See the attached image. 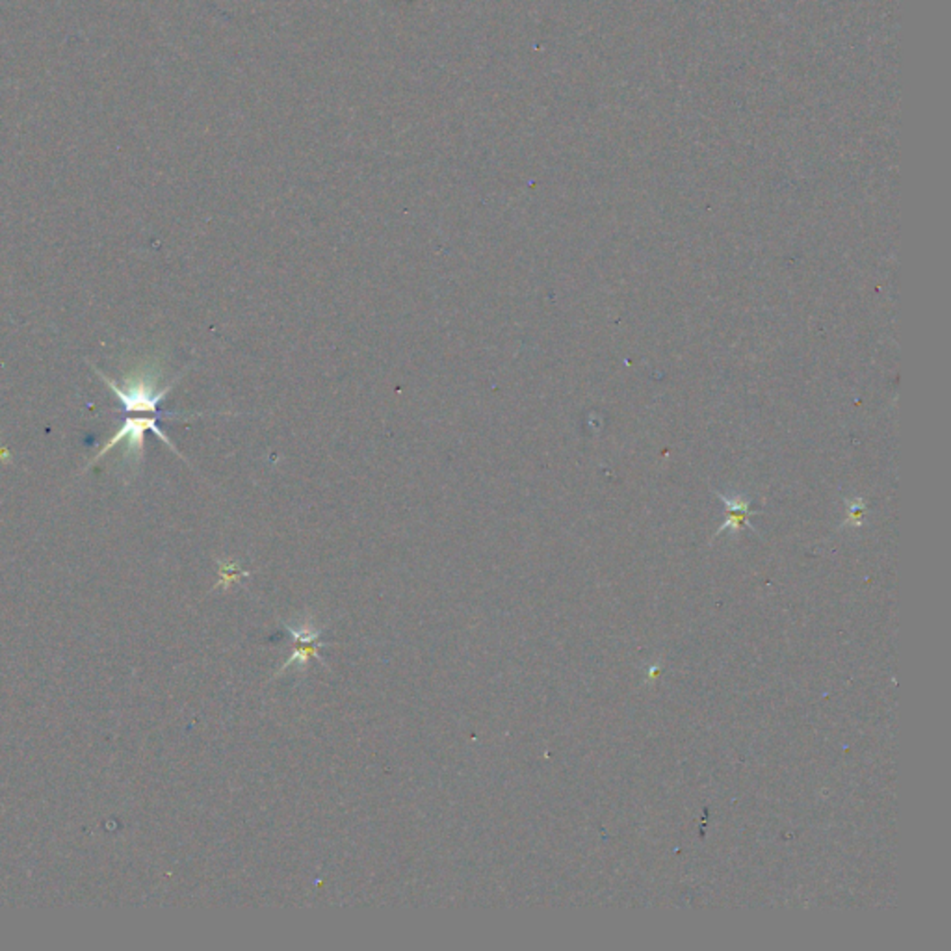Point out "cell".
<instances>
[{
    "label": "cell",
    "instance_id": "cell-1",
    "mask_svg": "<svg viewBox=\"0 0 951 951\" xmlns=\"http://www.w3.org/2000/svg\"><path fill=\"white\" fill-rule=\"evenodd\" d=\"M97 376L103 380L106 387L113 392V396L121 401V406L129 413H139V411H151L155 413L158 403L166 398V394L171 390V385L160 387L162 380V368L158 361L146 359L141 363H136L130 372H127L121 381H113L112 378L104 376L101 370L92 366Z\"/></svg>",
    "mask_w": 951,
    "mask_h": 951
},
{
    "label": "cell",
    "instance_id": "cell-2",
    "mask_svg": "<svg viewBox=\"0 0 951 951\" xmlns=\"http://www.w3.org/2000/svg\"><path fill=\"white\" fill-rule=\"evenodd\" d=\"M148 429L153 431V434H155L162 443H166L173 452L179 453V452L175 450V446H173L171 441L166 437L164 431L158 427L157 418H127L125 424H123L118 431H115V434H113V435L103 444V448L99 450V453L90 461V465L97 463V461H99L103 455H106V452H110V450H112L115 444H118V443H127V446H125V459L130 461V465H132V467L138 465L139 461H141V457H143V443H146V431H148ZM90 465H88V467H90Z\"/></svg>",
    "mask_w": 951,
    "mask_h": 951
},
{
    "label": "cell",
    "instance_id": "cell-3",
    "mask_svg": "<svg viewBox=\"0 0 951 951\" xmlns=\"http://www.w3.org/2000/svg\"><path fill=\"white\" fill-rule=\"evenodd\" d=\"M288 632H291V636L296 641V649L291 654V658L286 659V664L283 666L281 671H286L288 668L294 666V664L305 666L307 661H309V658H318L320 659L318 650H320V647L327 645V643L320 641V630H316L310 624H303L301 628L288 626Z\"/></svg>",
    "mask_w": 951,
    "mask_h": 951
}]
</instances>
